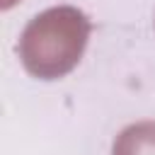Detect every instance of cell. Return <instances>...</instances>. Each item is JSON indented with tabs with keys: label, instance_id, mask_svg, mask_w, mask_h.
<instances>
[{
	"label": "cell",
	"instance_id": "1",
	"mask_svg": "<svg viewBox=\"0 0 155 155\" xmlns=\"http://www.w3.org/2000/svg\"><path fill=\"white\" fill-rule=\"evenodd\" d=\"M92 24L73 5H58L39 12L19 36V61L31 78L58 80L82 58Z\"/></svg>",
	"mask_w": 155,
	"mask_h": 155
},
{
	"label": "cell",
	"instance_id": "2",
	"mask_svg": "<svg viewBox=\"0 0 155 155\" xmlns=\"http://www.w3.org/2000/svg\"><path fill=\"white\" fill-rule=\"evenodd\" d=\"M111 155H155V121L128 124L114 138Z\"/></svg>",
	"mask_w": 155,
	"mask_h": 155
}]
</instances>
